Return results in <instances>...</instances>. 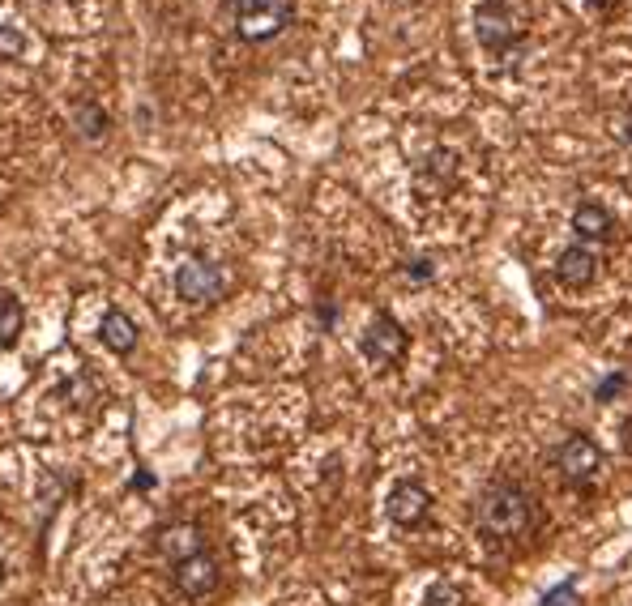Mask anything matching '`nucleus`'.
Segmentation results:
<instances>
[{"label":"nucleus","mask_w":632,"mask_h":606,"mask_svg":"<svg viewBox=\"0 0 632 606\" xmlns=\"http://www.w3.org/2000/svg\"><path fill=\"white\" fill-rule=\"evenodd\" d=\"M534 525V500L513 483L487 487V496L479 500V530L492 538H517Z\"/></svg>","instance_id":"1"},{"label":"nucleus","mask_w":632,"mask_h":606,"mask_svg":"<svg viewBox=\"0 0 632 606\" xmlns=\"http://www.w3.org/2000/svg\"><path fill=\"white\" fill-rule=\"evenodd\" d=\"M295 22V0H231V26L244 43H270Z\"/></svg>","instance_id":"2"},{"label":"nucleus","mask_w":632,"mask_h":606,"mask_svg":"<svg viewBox=\"0 0 632 606\" xmlns=\"http://www.w3.org/2000/svg\"><path fill=\"white\" fill-rule=\"evenodd\" d=\"M474 39L487 56H513L526 47V35H521V22L517 13L504 5V0H483V5H474Z\"/></svg>","instance_id":"3"},{"label":"nucleus","mask_w":632,"mask_h":606,"mask_svg":"<svg viewBox=\"0 0 632 606\" xmlns=\"http://www.w3.org/2000/svg\"><path fill=\"white\" fill-rule=\"evenodd\" d=\"M223 291H227V278L214 261H184L176 269V295L184 303H214L223 299Z\"/></svg>","instance_id":"4"},{"label":"nucleus","mask_w":632,"mask_h":606,"mask_svg":"<svg viewBox=\"0 0 632 606\" xmlns=\"http://www.w3.org/2000/svg\"><path fill=\"white\" fill-rule=\"evenodd\" d=\"M359 350L368 355L372 363H398L402 355H406V329L393 321L389 312H376L372 316V325L363 329V338H359Z\"/></svg>","instance_id":"5"},{"label":"nucleus","mask_w":632,"mask_h":606,"mask_svg":"<svg viewBox=\"0 0 632 606\" xmlns=\"http://www.w3.org/2000/svg\"><path fill=\"white\" fill-rule=\"evenodd\" d=\"M556 466L568 483H590L603 470V453H598V444L590 436H568L556 453Z\"/></svg>","instance_id":"6"},{"label":"nucleus","mask_w":632,"mask_h":606,"mask_svg":"<svg viewBox=\"0 0 632 606\" xmlns=\"http://www.w3.org/2000/svg\"><path fill=\"white\" fill-rule=\"evenodd\" d=\"M176 589L184 598H210L214 589H218V564L210 560L205 551H193V555H180V564H176Z\"/></svg>","instance_id":"7"},{"label":"nucleus","mask_w":632,"mask_h":606,"mask_svg":"<svg viewBox=\"0 0 632 606\" xmlns=\"http://www.w3.org/2000/svg\"><path fill=\"white\" fill-rule=\"evenodd\" d=\"M428 508H432V496L423 491L419 483H398L389 491V500H385V513L393 525H402V530H410V525H419L423 517H428Z\"/></svg>","instance_id":"8"},{"label":"nucleus","mask_w":632,"mask_h":606,"mask_svg":"<svg viewBox=\"0 0 632 606\" xmlns=\"http://www.w3.org/2000/svg\"><path fill=\"white\" fill-rule=\"evenodd\" d=\"M556 278H560L564 286H573V291H581V286H590V282L598 278V257H594L586 244L564 248L560 261H556Z\"/></svg>","instance_id":"9"},{"label":"nucleus","mask_w":632,"mask_h":606,"mask_svg":"<svg viewBox=\"0 0 632 606\" xmlns=\"http://www.w3.org/2000/svg\"><path fill=\"white\" fill-rule=\"evenodd\" d=\"M573 231H577V239H586V244H607V239L615 235V218H611V210L607 205H598V201H581L577 210H573Z\"/></svg>","instance_id":"10"},{"label":"nucleus","mask_w":632,"mask_h":606,"mask_svg":"<svg viewBox=\"0 0 632 606\" xmlns=\"http://www.w3.org/2000/svg\"><path fill=\"white\" fill-rule=\"evenodd\" d=\"M99 338H103V346L112 350V355H129V350L137 346L133 316L120 312V308H107V312H103V325H99Z\"/></svg>","instance_id":"11"},{"label":"nucleus","mask_w":632,"mask_h":606,"mask_svg":"<svg viewBox=\"0 0 632 606\" xmlns=\"http://www.w3.org/2000/svg\"><path fill=\"white\" fill-rule=\"evenodd\" d=\"M22 329H26V308L9 291L0 295V350H13L22 342Z\"/></svg>","instance_id":"12"},{"label":"nucleus","mask_w":632,"mask_h":606,"mask_svg":"<svg viewBox=\"0 0 632 606\" xmlns=\"http://www.w3.org/2000/svg\"><path fill=\"white\" fill-rule=\"evenodd\" d=\"M73 124H77V133H82L86 141H99V137H107V111L99 107V103H77L73 107Z\"/></svg>","instance_id":"13"},{"label":"nucleus","mask_w":632,"mask_h":606,"mask_svg":"<svg viewBox=\"0 0 632 606\" xmlns=\"http://www.w3.org/2000/svg\"><path fill=\"white\" fill-rule=\"evenodd\" d=\"M26 56V35L18 26H0V60H22Z\"/></svg>","instance_id":"14"},{"label":"nucleus","mask_w":632,"mask_h":606,"mask_svg":"<svg viewBox=\"0 0 632 606\" xmlns=\"http://www.w3.org/2000/svg\"><path fill=\"white\" fill-rule=\"evenodd\" d=\"M428 606H466V594L453 581H436L428 589Z\"/></svg>","instance_id":"15"},{"label":"nucleus","mask_w":632,"mask_h":606,"mask_svg":"<svg viewBox=\"0 0 632 606\" xmlns=\"http://www.w3.org/2000/svg\"><path fill=\"white\" fill-rule=\"evenodd\" d=\"M624 389H628V376H624V372H611L603 385L594 389V397H598V402H611V397H620Z\"/></svg>","instance_id":"16"},{"label":"nucleus","mask_w":632,"mask_h":606,"mask_svg":"<svg viewBox=\"0 0 632 606\" xmlns=\"http://www.w3.org/2000/svg\"><path fill=\"white\" fill-rule=\"evenodd\" d=\"M543 606H581V598H577L573 585H560V589H551V594L543 598Z\"/></svg>","instance_id":"17"},{"label":"nucleus","mask_w":632,"mask_h":606,"mask_svg":"<svg viewBox=\"0 0 632 606\" xmlns=\"http://www.w3.org/2000/svg\"><path fill=\"white\" fill-rule=\"evenodd\" d=\"M406 274L415 278V282H428V278H432V261H423V257H419V261H410V265H406Z\"/></svg>","instance_id":"18"},{"label":"nucleus","mask_w":632,"mask_h":606,"mask_svg":"<svg viewBox=\"0 0 632 606\" xmlns=\"http://www.w3.org/2000/svg\"><path fill=\"white\" fill-rule=\"evenodd\" d=\"M586 5H590L594 13H607V9H615V5H620V0H586Z\"/></svg>","instance_id":"19"},{"label":"nucleus","mask_w":632,"mask_h":606,"mask_svg":"<svg viewBox=\"0 0 632 606\" xmlns=\"http://www.w3.org/2000/svg\"><path fill=\"white\" fill-rule=\"evenodd\" d=\"M0 581H5V560H0Z\"/></svg>","instance_id":"20"},{"label":"nucleus","mask_w":632,"mask_h":606,"mask_svg":"<svg viewBox=\"0 0 632 606\" xmlns=\"http://www.w3.org/2000/svg\"><path fill=\"white\" fill-rule=\"evenodd\" d=\"M628 449H632V427H628Z\"/></svg>","instance_id":"21"}]
</instances>
